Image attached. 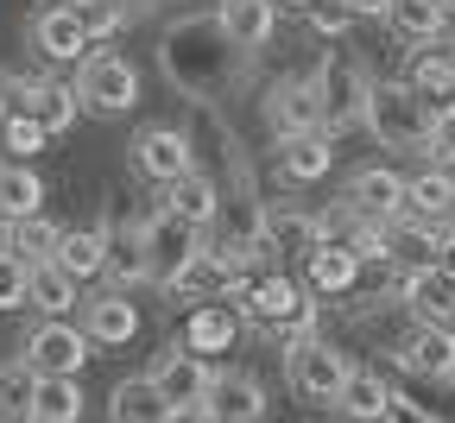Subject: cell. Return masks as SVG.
<instances>
[{
    "instance_id": "obj_1",
    "label": "cell",
    "mask_w": 455,
    "mask_h": 423,
    "mask_svg": "<svg viewBox=\"0 0 455 423\" xmlns=\"http://www.w3.org/2000/svg\"><path fill=\"white\" fill-rule=\"evenodd\" d=\"M158 70L190 101H221V95H235L247 83L253 57L228 38V26L215 13H184V20H171L158 32Z\"/></svg>"
},
{
    "instance_id": "obj_2",
    "label": "cell",
    "mask_w": 455,
    "mask_h": 423,
    "mask_svg": "<svg viewBox=\"0 0 455 423\" xmlns=\"http://www.w3.org/2000/svg\"><path fill=\"white\" fill-rule=\"evenodd\" d=\"M228 304L241 310L247 329L278 335V347L298 341V335H316V304H310V291L291 272H253V278H241L228 291Z\"/></svg>"
},
{
    "instance_id": "obj_3",
    "label": "cell",
    "mask_w": 455,
    "mask_h": 423,
    "mask_svg": "<svg viewBox=\"0 0 455 423\" xmlns=\"http://www.w3.org/2000/svg\"><path fill=\"white\" fill-rule=\"evenodd\" d=\"M310 83H316V101H323V127H329V133H355V127H367V89H373V70L361 64L355 51L329 44V51L316 57Z\"/></svg>"
},
{
    "instance_id": "obj_4",
    "label": "cell",
    "mask_w": 455,
    "mask_h": 423,
    "mask_svg": "<svg viewBox=\"0 0 455 423\" xmlns=\"http://www.w3.org/2000/svg\"><path fill=\"white\" fill-rule=\"evenodd\" d=\"M430 101L405 83V76H373L367 89V133L386 146V152H424V133H430Z\"/></svg>"
},
{
    "instance_id": "obj_5",
    "label": "cell",
    "mask_w": 455,
    "mask_h": 423,
    "mask_svg": "<svg viewBox=\"0 0 455 423\" xmlns=\"http://www.w3.org/2000/svg\"><path fill=\"white\" fill-rule=\"evenodd\" d=\"M348 354H341L335 341H323V335H298V341H284V386H291L304 404H323V411H335V398H341V386H348Z\"/></svg>"
},
{
    "instance_id": "obj_6",
    "label": "cell",
    "mask_w": 455,
    "mask_h": 423,
    "mask_svg": "<svg viewBox=\"0 0 455 423\" xmlns=\"http://www.w3.org/2000/svg\"><path fill=\"white\" fill-rule=\"evenodd\" d=\"M76 101L89 108V114H127L133 101H140V70L127 64L121 51H95L89 44V57L76 64Z\"/></svg>"
},
{
    "instance_id": "obj_7",
    "label": "cell",
    "mask_w": 455,
    "mask_h": 423,
    "mask_svg": "<svg viewBox=\"0 0 455 423\" xmlns=\"http://www.w3.org/2000/svg\"><path fill=\"white\" fill-rule=\"evenodd\" d=\"M127 164H133V177L171 190L178 177L196 171V152H190V133H184V127H140L133 146H127Z\"/></svg>"
},
{
    "instance_id": "obj_8",
    "label": "cell",
    "mask_w": 455,
    "mask_h": 423,
    "mask_svg": "<svg viewBox=\"0 0 455 423\" xmlns=\"http://www.w3.org/2000/svg\"><path fill=\"white\" fill-rule=\"evenodd\" d=\"M146 227V266H152V284H171V278H178L203 247H209V240H203V227H190L184 215H171L164 203L140 221Z\"/></svg>"
},
{
    "instance_id": "obj_9",
    "label": "cell",
    "mask_w": 455,
    "mask_h": 423,
    "mask_svg": "<svg viewBox=\"0 0 455 423\" xmlns=\"http://www.w3.org/2000/svg\"><path fill=\"white\" fill-rule=\"evenodd\" d=\"M26 367L38 373V379H76L83 367H89V335L76 329V323H64V316H44L32 335H26Z\"/></svg>"
},
{
    "instance_id": "obj_10",
    "label": "cell",
    "mask_w": 455,
    "mask_h": 423,
    "mask_svg": "<svg viewBox=\"0 0 455 423\" xmlns=\"http://www.w3.org/2000/svg\"><path fill=\"white\" fill-rule=\"evenodd\" d=\"M266 114V133L272 140H298V133H329L323 127V101H316V83L310 76H278L259 101Z\"/></svg>"
},
{
    "instance_id": "obj_11",
    "label": "cell",
    "mask_w": 455,
    "mask_h": 423,
    "mask_svg": "<svg viewBox=\"0 0 455 423\" xmlns=\"http://www.w3.org/2000/svg\"><path fill=\"white\" fill-rule=\"evenodd\" d=\"M259 234H266V247H272V259H310L316 247H323V209H298V203H266L259 209Z\"/></svg>"
},
{
    "instance_id": "obj_12",
    "label": "cell",
    "mask_w": 455,
    "mask_h": 423,
    "mask_svg": "<svg viewBox=\"0 0 455 423\" xmlns=\"http://www.w3.org/2000/svg\"><path fill=\"white\" fill-rule=\"evenodd\" d=\"M26 44L44 57V64H83V57H89V32H83V20H76L70 0L38 7L32 26H26Z\"/></svg>"
},
{
    "instance_id": "obj_13",
    "label": "cell",
    "mask_w": 455,
    "mask_h": 423,
    "mask_svg": "<svg viewBox=\"0 0 455 423\" xmlns=\"http://www.w3.org/2000/svg\"><path fill=\"white\" fill-rule=\"evenodd\" d=\"M203 411H209V423H266L272 398H266V386H259L253 373L215 367V379H209V392H203Z\"/></svg>"
},
{
    "instance_id": "obj_14",
    "label": "cell",
    "mask_w": 455,
    "mask_h": 423,
    "mask_svg": "<svg viewBox=\"0 0 455 423\" xmlns=\"http://www.w3.org/2000/svg\"><path fill=\"white\" fill-rule=\"evenodd\" d=\"M341 203H348L361 221H398V215H405V171L361 164V171L348 177V190H341Z\"/></svg>"
},
{
    "instance_id": "obj_15",
    "label": "cell",
    "mask_w": 455,
    "mask_h": 423,
    "mask_svg": "<svg viewBox=\"0 0 455 423\" xmlns=\"http://www.w3.org/2000/svg\"><path fill=\"white\" fill-rule=\"evenodd\" d=\"M392 360L405 367L411 379H455V329H436V323H411L405 341L392 347Z\"/></svg>"
},
{
    "instance_id": "obj_16",
    "label": "cell",
    "mask_w": 455,
    "mask_h": 423,
    "mask_svg": "<svg viewBox=\"0 0 455 423\" xmlns=\"http://www.w3.org/2000/svg\"><path fill=\"white\" fill-rule=\"evenodd\" d=\"M361 278H367V266H361V253L348 240H323V247L304 259V291L310 297H355Z\"/></svg>"
},
{
    "instance_id": "obj_17",
    "label": "cell",
    "mask_w": 455,
    "mask_h": 423,
    "mask_svg": "<svg viewBox=\"0 0 455 423\" xmlns=\"http://www.w3.org/2000/svg\"><path fill=\"white\" fill-rule=\"evenodd\" d=\"M83 335H89L95 347H127V341L140 335V304H133L121 284L95 291L89 304H83Z\"/></svg>"
},
{
    "instance_id": "obj_18",
    "label": "cell",
    "mask_w": 455,
    "mask_h": 423,
    "mask_svg": "<svg viewBox=\"0 0 455 423\" xmlns=\"http://www.w3.org/2000/svg\"><path fill=\"white\" fill-rule=\"evenodd\" d=\"M398 297L418 323H436V329H455V278L443 266H418V272H398Z\"/></svg>"
},
{
    "instance_id": "obj_19",
    "label": "cell",
    "mask_w": 455,
    "mask_h": 423,
    "mask_svg": "<svg viewBox=\"0 0 455 423\" xmlns=\"http://www.w3.org/2000/svg\"><path fill=\"white\" fill-rule=\"evenodd\" d=\"M209 379H215V367H209L203 354H190L184 341H178V347H164V354H158V367H152V386L164 392V404H203Z\"/></svg>"
},
{
    "instance_id": "obj_20",
    "label": "cell",
    "mask_w": 455,
    "mask_h": 423,
    "mask_svg": "<svg viewBox=\"0 0 455 423\" xmlns=\"http://www.w3.org/2000/svg\"><path fill=\"white\" fill-rule=\"evenodd\" d=\"M241 329H247L241 310L228 304V297H215V304H196V310H190V323H184V347L203 354V360H215V354H228V347L241 341Z\"/></svg>"
},
{
    "instance_id": "obj_21",
    "label": "cell",
    "mask_w": 455,
    "mask_h": 423,
    "mask_svg": "<svg viewBox=\"0 0 455 423\" xmlns=\"http://www.w3.org/2000/svg\"><path fill=\"white\" fill-rule=\"evenodd\" d=\"M449 0H392V13H386V32L405 44V51H418V44H443V32H449Z\"/></svg>"
},
{
    "instance_id": "obj_22",
    "label": "cell",
    "mask_w": 455,
    "mask_h": 423,
    "mask_svg": "<svg viewBox=\"0 0 455 423\" xmlns=\"http://www.w3.org/2000/svg\"><path fill=\"white\" fill-rule=\"evenodd\" d=\"M405 83L430 108H449L455 101V44H418V51H405Z\"/></svg>"
},
{
    "instance_id": "obj_23",
    "label": "cell",
    "mask_w": 455,
    "mask_h": 423,
    "mask_svg": "<svg viewBox=\"0 0 455 423\" xmlns=\"http://www.w3.org/2000/svg\"><path fill=\"white\" fill-rule=\"evenodd\" d=\"M235 284H241V272L228 266L215 247H203V253H196V259H190L178 278L164 284V291H171V297H184V304H215V297H228Z\"/></svg>"
},
{
    "instance_id": "obj_24",
    "label": "cell",
    "mask_w": 455,
    "mask_h": 423,
    "mask_svg": "<svg viewBox=\"0 0 455 423\" xmlns=\"http://www.w3.org/2000/svg\"><path fill=\"white\" fill-rule=\"evenodd\" d=\"M329 171H335V133L278 140V177H284V184H323Z\"/></svg>"
},
{
    "instance_id": "obj_25",
    "label": "cell",
    "mask_w": 455,
    "mask_h": 423,
    "mask_svg": "<svg viewBox=\"0 0 455 423\" xmlns=\"http://www.w3.org/2000/svg\"><path fill=\"white\" fill-rule=\"evenodd\" d=\"M57 266H64L76 284H89V278H101L108 272V221H89V227H64L57 234V253H51Z\"/></svg>"
},
{
    "instance_id": "obj_26",
    "label": "cell",
    "mask_w": 455,
    "mask_h": 423,
    "mask_svg": "<svg viewBox=\"0 0 455 423\" xmlns=\"http://www.w3.org/2000/svg\"><path fill=\"white\" fill-rule=\"evenodd\" d=\"M215 20L228 26V38H235L247 57L266 51L272 32H278V7H272V0H215Z\"/></svg>"
},
{
    "instance_id": "obj_27",
    "label": "cell",
    "mask_w": 455,
    "mask_h": 423,
    "mask_svg": "<svg viewBox=\"0 0 455 423\" xmlns=\"http://www.w3.org/2000/svg\"><path fill=\"white\" fill-rule=\"evenodd\" d=\"M44 133H70L76 127V114H83V101H76V89L70 83H57V76H32L26 83V101H20Z\"/></svg>"
},
{
    "instance_id": "obj_28",
    "label": "cell",
    "mask_w": 455,
    "mask_h": 423,
    "mask_svg": "<svg viewBox=\"0 0 455 423\" xmlns=\"http://www.w3.org/2000/svg\"><path fill=\"white\" fill-rule=\"evenodd\" d=\"M449 203H455V171H443V164H424V171H411L405 177V215L411 221H449Z\"/></svg>"
},
{
    "instance_id": "obj_29",
    "label": "cell",
    "mask_w": 455,
    "mask_h": 423,
    "mask_svg": "<svg viewBox=\"0 0 455 423\" xmlns=\"http://www.w3.org/2000/svg\"><path fill=\"white\" fill-rule=\"evenodd\" d=\"M392 404H398V392L379 373H367V367H355L348 386H341V398H335V411L348 423H379V417H392Z\"/></svg>"
},
{
    "instance_id": "obj_30",
    "label": "cell",
    "mask_w": 455,
    "mask_h": 423,
    "mask_svg": "<svg viewBox=\"0 0 455 423\" xmlns=\"http://www.w3.org/2000/svg\"><path fill=\"white\" fill-rule=\"evenodd\" d=\"M158 203H164L171 215H184L190 227L209 234V227H215V209H221V190H215V177H209V171H190V177H178V184H171Z\"/></svg>"
},
{
    "instance_id": "obj_31",
    "label": "cell",
    "mask_w": 455,
    "mask_h": 423,
    "mask_svg": "<svg viewBox=\"0 0 455 423\" xmlns=\"http://www.w3.org/2000/svg\"><path fill=\"white\" fill-rule=\"evenodd\" d=\"M26 215H44V177L7 158L0 164V221H26Z\"/></svg>"
},
{
    "instance_id": "obj_32",
    "label": "cell",
    "mask_w": 455,
    "mask_h": 423,
    "mask_svg": "<svg viewBox=\"0 0 455 423\" xmlns=\"http://www.w3.org/2000/svg\"><path fill=\"white\" fill-rule=\"evenodd\" d=\"M101 278H114V284H146L152 278V266H146V227L140 221H127V227H108V272Z\"/></svg>"
},
{
    "instance_id": "obj_33",
    "label": "cell",
    "mask_w": 455,
    "mask_h": 423,
    "mask_svg": "<svg viewBox=\"0 0 455 423\" xmlns=\"http://www.w3.org/2000/svg\"><path fill=\"white\" fill-rule=\"evenodd\" d=\"M164 392L152 386V373H140V379H121L114 386V398H108V423H164Z\"/></svg>"
},
{
    "instance_id": "obj_34",
    "label": "cell",
    "mask_w": 455,
    "mask_h": 423,
    "mask_svg": "<svg viewBox=\"0 0 455 423\" xmlns=\"http://www.w3.org/2000/svg\"><path fill=\"white\" fill-rule=\"evenodd\" d=\"M26 304H38L44 316H70V310H76V278L57 266V259H38V266H32V297H26Z\"/></svg>"
},
{
    "instance_id": "obj_35",
    "label": "cell",
    "mask_w": 455,
    "mask_h": 423,
    "mask_svg": "<svg viewBox=\"0 0 455 423\" xmlns=\"http://www.w3.org/2000/svg\"><path fill=\"white\" fill-rule=\"evenodd\" d=\"M83 386L76 379H38V392H32V423H76L83 417Z\"/></svg>"
},
{
    "instance_id": "obj_36",
    "label": "cell",
    "mask_w": 455,
    "mask_h": 423,
    "mask_svg": "<svg viewBox=\"0 0 455 423\" xmlns=\"http://www.w3.org/2000/svg\"><path fill=\"white\" fill-rule=\"evenodd\" d=\"M32 392H38V373L26 360H7L0 367V423H32Z\"/></svg>"
},
{
    "instance_id": "obj_37",
    "label": "cell",
    "mask_w": 455,
    "mask_h": 423,
    "mask_svg": "<svg viewBox=\"0 0 455 423\" xmlns=\"http://www.w3.org/2000/svg\"><path fill=\"white\" fill-rule=\"evenodd\" d=\"M57 234H64V227H51L44 215L7 221V253H13V259H26V266H38V259H51V253H57Z\"/></svg>"
},
{
    "instance_id": "obj_38",
    "label": "cell",
    "mask_w": 455,
    "mask_h": 423,
    "mask_svg": "<svg viewBox=\"0 0 455 423\" xmlns=\"http://www.w3.org/2000/svg\"><path fill=\"white\" fill-rule=\"evenodd\" d=\"M44 140H51V133L38 127V120H32L26 108H20V114H7V120H0V152H7V158H20V164H26L32 152H44Z\"/></svg>"
},
{
    "instance_id": "obj_39",
    "label": "cell",
    "mask_w": 455,
    "mask_h": 423,
    "mask_svg": "<svg viewBox=\"0 0 455 423\" xmlns=\"http://www.w3.org/2000/svg\"><path fill=\"white\" fill-rule=\"evenodd\" d=\"M424 164H443V171H455V101L430 114V133H424Z\"/></svg>"
},
{
    "instance_id": "obj_40",
    "label": "cell",
    "mask_w": 455,
    "mask_h": 423,
    "mask_svg": "<svg viewBox=\"0 0 455 423\" xmlns=\"http://www.w3.org/2000/svg\"><path fill=\"white\" fill-rule=\"evenodd\" d=\"M26 297H32V266L0 247V310H26Z\"/></svg>"
},
{
    "instance_id": "obj_41",
    "label": "cell",
    "mask_w": 455,
    "mask_h": 423,
    "mask_svg": "<svg viewBox=\"0 0 455 423\" xmlns=\"http://www.w3.org/2000/svg\"><path fill=\"white\" fill-rule=\"evenodd\" d=\"M70 7H76V20H83L89 44H95V38H114V32L127 26V13L114 7V0H70Z\"/></svg>"
},
{
    "instance_id": "obj_42",
    "label": "cell",
    "mask_w": 455,
    "mask_h": 423,
    "mask_svg": "<svg viewBox=\"0 0 455 423\" xmlns=\"http://www.w3.org/2000/svg\"><path fill=\"white\" fill-rule=\"evenodd\" d=\"M304 20H310V32H323L329 44H335L341 32L355 26V13H348V0H310V7H304Z\"/></svg>"
},
{
    "instance_id": "obj_43",
    "label": "cell",
    "mask_w": 455,
    "mask_h": 423,
    "mask_svg": "<svg viewBox=\"0 0 455 423\" xmlns=\"http://www.w3.org/2000/svg\"><path fill=\"white\" fill-rule=\"evenodd\" d=\"M26 70H0V120H7V114H20V101H26Z\"/></svg>"
},
{
    "instance_id": "obj_44",
    "label": "cell",
    "mask_w": 455,
    "mask_h": 423,
    "mask_svg": "<svg viewBox=\"0 0 455 423\" xmlns=\"http://www.w3.org/2000/svg\"><path fill=\"white\" fill-rule=\"evenodd\" d=\"M348 13H355V20H386L392 0H348Z\"/></svg>"
},
{
    "instance_id": "obj_45",
    "label": "cell",
    "mask_w": 455,
    "mask_h": 423,
    "mask_svg": "<svg viewBox=\"0 0 455 423\" xmlns=\"http://www.w3.org/2000/svg\"><path fill=\"white\" fill-rule=\"evenodd\" d=\"M164 423H209V411H203V404H171Z\"/></svg>"
},
{
    "instance_id": "obj_46",
    "label": "cell",
    "mask_w": 455,
    "mask_h": 423,
    "mask_svg": "<svg viewBox=\"0 0 455 423\" xmlns=\"http://www.w3.org/2000/svg\"><path fill=\"white\" fill-rule=\"evenodd\" d=\"M436 266L455 278V227H443V247H436Z\"/></svg>"
},
{
    "instance_id": "obj_47",
    "label": "cell",
    "mask_w": 455,
    "mask_h": 423,
    "mask_svg": "<svg viewBox=\"0 0 455 423\" xmlns=\"http://www.w3.org/2000/svg\"><path fill=\"white\" fill-rule=\"evenodd\" d=\"M114 7H121L127 20H140V13H152V7H158V0H114Z\"/></svg>"
},
{
    "instance_id": "obj_48",
    "label": "cell",
    "mask_w": 455,
    "mask_h": 423,
    "mask_svg": "<svg viewBox=\"0 0 455 423\" xmlns=\"http://www.w3.org/2000/svg\"><path fill=\"white\" fill-rule=\"evenodd\" d=\"M443 227H455V203H449V221H443Z\"/></svg>"
},
{
    "instance_id": "obj_49",
    "label": "cell",
    "mask_w": 455,
    "mask_h": 423,
    "mask_svg": "<svg viewBox=\"0 0 455 423\" xmlns=\"http://www.w3.org/2000/svg\"><path fill=\"white\" fill-rule=\"evenodd\" d=\"M379 423H392V417H379Z\"/></svg>"
},
{
    "instance_id": "obj_50",
    "label": "cell",
    "mask_w": 455,
    "mask_h": 423,
    "mask_svg": "<svg viewBox=\"0 0 455 423\" xmlns=\"http://www.w3.org/2000/svg\"><path fill=\"white\" fill-rule=\"evenodd\" d=\"M449 7H455V0H449Z\"/></svg>"
},
{
    "instance_id": "obj_51",
    "label": "cell",
    "mask_w": 455,
    "mask_h": 423,
    "mask_svg": "<svg viewBox=\"0 0 455 423\" xmlns=\"http://www.w3.org/2000/svg\"><path fill=\"white\" fill-rule=\"evenodd\" d=\"M449 386H455V379H449Z\"/></svg>"
}]
</instances>
